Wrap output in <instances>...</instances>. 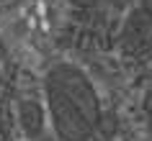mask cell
I'll return each mask as SVG.
<instances>
[{
  "mask_svg": "<svg viewBox=\"0 0 152 141\" xmlns=\"http://www.w3.org/2000/svg\"><path fill=\"white\" fill-rule=\"evenodd\" d=\"M139 10H144V13L152 18V0H139Z\"/></svg>",
  "mask_w": 152,
  "mask_h": 141,
  "instance_id": "5",
  "label": "cell"
},
{
  "mask_svg": "<svg viewBox=\"0 0 152 141\" xmlns=\"http://www.w3.org/2000/svg\"><path fill=\"white\" fill-rule=\"evenodd\" d=\"M121 49L134 54V51H144V49L152 46V18L144 13V10H132L129 18L124 21V28H121V39H119Z\"/></svg>",
  "mask_w": 152,
  "mask_h": 141,
  "instance_id": "2",
  "label": "cell"
},
{
  "mask_svg": "<svg viewBox=\"0 0 152 141\" xmlns=\"http://www.w3.org/2000/svg\"><path fill=\"white\" fill-rule=\"evenodd\" d=\"M75 8H96V5H101L103 0H70Z\"/></svg>",
  "mask_w": 152,
  "mask_h": 141,
  "instance_id": "4",
  "label": "cell"
},
{
  "mask_svg": "<svg viewBox=\"0 0 152 141\" xmlns=\"http://www.w3.org/2000/svg\"><path fill=\"white\" fill-rule=\"evenodd\" d=\"M47 103L62 141H90L101 128V100L90 77L72 64H57L47 74Z\"/></svg>",
  "mask_w": 152,
  "mask_h": 141,
  "instance_id": "1",
  "label": "cell"
},
{
  "mask_svg": "<svg viewBox=\"0 0 152 141\" xmlns=\"http://www.w3.org/2000/svg\"><path fill=\"white\" fill-rule=\"evenodd\" d=\"M21 126L26 128L28 136H39L44 128V110L39 103L34 100H23L21 103Z\"/></svg>",
  "mask_w": 152,
  "mask_h": 141,
  "instance_id": "3",
  "label": "cell"
},
{
  "mask_svg": "<svg viewBox=\"0 0 152 141\" xmlns=\"http://www.w3.org/2000/svg\"><path fill=\"white\" fill-rule=\"evenodd\" d=\"M41 141H52V139H41Z\"/></svg>",
  "mask_w": 152,
  "mask_h": 141,
  "instance_id": "6",
  "label": "cell"
}]
</instances>
